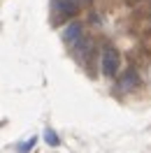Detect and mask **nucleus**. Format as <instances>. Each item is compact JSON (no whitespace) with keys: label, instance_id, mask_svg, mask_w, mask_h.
Masks as SVG:
<instances>
[{"label":"nucleus","instance_id":"nucleus-3","mask_svg":"<svg viewBox=\"0 0 151 153\" xmlns=\"http://www.w3.org/2000/svg\"><path fill=\"white\" fill-rule=\"evenodd\" d=\"M61 37H63V42H65L67 47H75L79 39L84 37V26L79 23V21H70L65 28H63V33H61Z\"/></svg>","mask_w":151,"mask_h":153},{"label":"nucleus","instance_id":"nucleus-6","mask_svg":"<svg viewBox=\"0 0 151 153\" xmlns=\"http://www.w3.org/2000/svg\"><path fill=\"white\" fill-rule=\"evenodd\" d=\"M33 144H35V139H28V144H23V146H19V151H21V153H26V151L30 149V146H33Z\"/></svg>","mask_w":151,"mask_h":153},{"label":"nucleus","instance_id":"nucleus-4","mask_svg":"<svg viewBox=\"0 0 151 153\" xmlns=\"http://www.w3.org/2000/svg\"><path fill=\"white\" fill-rule=\"evenodd\" d=\"M116 86L121 88V91H132V88L140 86V74L135 72V70H126L121 76H119V84Z\"/></svg>","mask_w":151,"mask_h":153},{"label":"nucleus","instance_id":"nucleus-1","mask_svg":"<svg viewBox=\"0 0 151 153\" xmlns=\"http://www.w3.org/2000/svg\"><path fill=\"white\" fill-rule=\"evenodd\" d=\"M119 67H121V53L114 47H107L100 56V70L105 76H116L119 74Z\"/></svg>","mask_w":151,"mask_h":153},{"label":"nucleus","instance_id":"nucleus-2","mask_svg":"<svg viewBox=\"0 0 151 153\" xmlns=\"http://www.w3.org/2000/svg\"><path fill=\"white\" fill-rule=\"evenodd\" d=\"M51 7L56 19H70L79 14V2L77 0H51Z\"/></svg>","mask_w":151,"mask_h":153},{"label":"nucleus","instance_id":"nucleus-7","mask_svg":"<svg viewBox=\"0 0 151 153\" xmlns=\"http://www.w3.org/2000/svg\"><path fill=\"white\" fill-rule=\"evenodd\" d=\"M86 2H91V0H86Z\"/></svg>","mask_w":151,"mask_h":153},{"label":"nucleus","instance_id":"nucleus-5","mask_svg":"<svg viewBox=\"0 0 151 153\" xmlns=\"http://www.w3.org/2000/svg\"><path fill=\"white\" fill-rule=\"evenodd\" d=\"M47 139H49V144H51V146H56V144H58V137L51 132V130H47Z\"/></svg>","mask_w":151,"mask_h":153}]
</instances>
